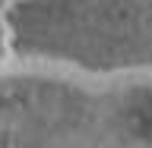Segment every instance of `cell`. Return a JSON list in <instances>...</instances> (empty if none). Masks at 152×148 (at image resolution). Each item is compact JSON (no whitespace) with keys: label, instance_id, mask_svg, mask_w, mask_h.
Here are the masks:
<instances>
[]
</instances>
